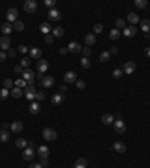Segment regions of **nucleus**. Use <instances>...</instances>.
Returning <instances> with one entry per match:
<instances>
[{
    "label": "nucleus",
    "instance_id": "f257e3e1",
    "mask_svg": "<svg viewBox=\"0 0 150 168\" xmlns=\"http://www.w3.org/2000/svg\"><path fill=\"white\" fill-rule=\"evenodd\" d=\"M35 155H36V152H35V147H33V143L30 141L29 143V146L24 149V153H23V158L26 159V161H32L33 158H35Z\"/></svg>",
    "mask_w": 150,
    "mask_h": 168
},
{
    "label": "nucleus",
    "instance_id": "f03ea898",
    "mask_svg": "<svg viewBox=\"0 0 150 168\" xmlns=\"http://www.w3.org/2000/svg\"><path fill=\"white\" fill-rule=\"evenodd\" d=\"M42 137H44L45 141H54L57 138V132L54 129H51V128H45L42 131Z\"/></svg>",
    "mask_w": 150,
    "mask_h": 168
},
{
    "label": "nucleus",
    "instance_id": "7ed1b4c3",
    "mask_svg": "<svg viewBox=\"0 0 150 168\" xmlns=\"http://www.w3.org/2000/svg\"><path fill=\"white\" fill-rule=\"evenodd\" d=\"M36 87L33 86V84H27V87H26V90H24V96L29 99V101H33L35 98H36Z\"/></svg>",
    "mask_w": 150,
    "mask_h": 168
},
{
    "label": "nucleus",
    "instance_id": "20e7f679",
    "mask_svg": "<svg viewBox=\"0 0 150 168\" xmlns=\"http://www.w3.org/2000/svg\"><path fill=\"white\" fill-rule=\"evenodd\" d=\"M24 11L27 12V14H33V12H36L38 11V3L35 0H27L26 3H24Z\"/></svg>",
    "mask_w": 150,
    "mask_h": 168
},
{
    "label": "nucleus",
    "instance_id": "39448f33",
    "mask_svg": "<svg viewBox=\"0 0 150 168\" xmlns=\"http://www.w3.org/2000/svg\"><path fill=\"white\" fill-rule=\"evenodd\" d=\"M48 20H51V21H60L62 20V12L59 9H56V8L50 9L48 11Z\"/></svg>",
    "mask_w": 150,
    "mask_h": 168
},
{
    "label": "nucleus",
    "instance_id": "423d86ee",
    "mask_svg": "<svg viewBox=\"0 0 150 168\" xmlns=\"http://www.w3.org/2000/svg\"><path fill=\"white\" fill-rule=\"evenodd\" d=\"M35 78H36V75H35L33 71H30V69H24L23 71V80H26L27 84H33Z\"/></svg>",
    "mask_w": 150,
    "mask_h": 168
},
{
    "label": "nucleus",
    "instance_id": "0eeeda50",
    "mask_svg": "<svg viewBox=\"0 0 150 168\" xmlns=\"http://www.w3.org/2000/svg\"><path fill=\"white\" fill-rule=\"evenodd\" d=\"M114 131L117 132V134H125L126 132V125H125V122L122 120V119H119V120H114Z\"/></svg>",
    "mask_w": 150,
    "mask_h": 168
},
{
    "label": "nucleus",
    "instance_id": "6e6552de",
    "mask_svg": "<svg viewBox=\"0 0 150 168\" xmlns=\"http://www.w3.org/2000/svg\"><path fill=\"white\" fill-rule=\"evenodd\" d=\"M17 18H18V11H17L15 8L8 9V12H6V20H8V23H15Z\"/></svg>",
    "mask_w": 150,
    "mask_h": 168
},
{
    "label": "nucleus",
    "instance_id": "1a4fd4ad",
    "mask_svg": "<svg viewBox=\"0 0 150 168\" xmlns=\"http://www.w3.org/2000/svg\"><path fill=\"white\" fill-rule=\"evenodd\" d=\"M135 68H137L135 62L128 60V62L123 65V72H125V74H128V75H131V74H134V72H135Z\"/></svg>",
    "mask_w": 150,
    "mask_h": 168
},
{
    "label": "nucleus",
    "instance_id": "9d476101",
    "mask_svg": "<svg viewBox=\"0 0 150 168\" xmlns=\"http://www.w3.org/2000/svg\"><path fill=\"white\" fill-rule=\"evenodd\" d=\"M48 68H50L48 60H45V59H39V60H38V72L44 74V72L48 71Z\"/></svg>",
    "mask_w": 150,
    "mask_h": 168
},
{
    "label": "nucleus",
    "instance_id": "9b49d317",
    "mask_svg": "<svg viewBox=\"0 0 150 168\" xmlns=\"http://www.w3.org/2000/svg\"><path fill=\"white\" fill-rule=\"evenodd\" d=\"M123 35H125L126 38H134V36H137V27H135V26H126V27L123 29Z\"/></svg>",
    "mask_w": 150,
    "mask_h": 168
},
{
    "label": "nucleus",
    "instance_id": "f8f14e48",
    "mask_svg": "<svg viewBox=\"0 0 150 168\" xmlns=\"http://www.w3.org/2000/svg\"><path fill=\"white\" fill-rule=\"evenodd\" d=\"M63 81L66 84H72L77 81V74H75L74 71H68L65 75H63Z\"/></svg>",
    "mask_w": 150,
    "mask_h": 168
},
{
    "label": "nucleus",
    "instance_id": "ddd939ff",
    "mask_svg": "<svg viewBox=\"0 0 150 168\" xmlns=\"http://www.w3.org/2000/svg\"><path fill=\"white\" fill-rule=\"evenodd\" d=\"M68 51L69 53H72V54H78V53H81L83 51V48H81V45L78 44V42H71L69 45H68Z\"/></svg>",
    "mask_w": 150,
    "mask_h": 168
},
{
    "label": "nucleus",
    "instance_id": "4468645a",
    "mask_svg": "<svg viewBox=\"0 0 150 168\" xmlns=\"http://www.w3.org/2000/svg\"><path fill=\"white\" fill-rule=\"evenodd\" d=\"M0 48H2V51H6V50L11 48V39H9V36H2L0 38Z\"/></svg>",
    "mask_w": 150,
    "mask_h": 168
},
{
    "label": "nucleus",
    "instance_id": "2eb2a0df",
    "mask_svg": "<svg viewBox=\"0 0 150 168\" xmlns=\"http://www.w3.org/2000/svg\"><path fill=\"white\" fill-rule=\"evenodd\" d=\"M29 53H30V59H33V60H39L41 56H42L41 48H36V47H32V48L29 50Z\"/></svg>",
    "mask_w": 150,
    "mask_h": 168
},
{
    "label": "nucleus",
    "instance_id": "dca6fc26",
    "mask_svg": "<svg viewBox=\"0 0 150 168\" xmlns=\"http://www.w3.org/2000/svg\"><path fill=\"white\" fill-rule=\"evenodd\" d=\"M2 33L5 35V36H8V35H11L12 33V30H14V24H11V23H5V24H2Z\"/></svg>",
    "mask_w": 150,
    "mask_h": 168
},
{
    "label": "nucleus",
    "instance_id": "f3484780",
    "mask_svg": "<svg viewBox=\"0 0 150 168\" xmlns=\"http://www.w3.org/2000/svg\"><path fill=\"white\" fill-rule=\"evenodd\" d=\"M63 101H65V96L62 93H56V95L51 96V104L53 105H60Z\"/></svg>",
    "mask_w": 150,
    "mask_h": 168
},
{
    "label": "nucleus",
    "instance_id": "a211bd4d",
    "mask_svg": "<svg viewBox=\"0 0 150 168\" xmlns=\"http://www.w3.org/2000/svg\"><path fill=\"white\" fill-rule=\"evenodd\" d=\"M112 147H114V150H116L117 153H125V152H126V144H125L123 141H116V143L112 144Z\"/></svg>",
    "mask_w": 150,
    "mask_h": 168
},
{
    "label": "nucleus",
    "instance_id": "6ab92c4d",
    "mask_svg": "<svg viewBox=\"0 0 150 168\" xmlns=\"http://www.w3.org/2000/svg\"><path fill=\"white\" fill-rule=\"evenodd\" d=\"M84 41H86V45H87V47L95 45V44H96V35H95V33H87V35L84 36Z\"/></svg>",
    "mask_w": 150,
    "mask_h": 168
},
{
    "label": "nucleus",
    "instance_id": "aec40b11",
    "mask_svg": "<svg viewBox=\"0 0 150 168\" xmlns=\"http://www.w3.org/2000/svg\"><path fill=\"white\" fill-rule=\"evenodd\" d=\"M38 155H39V158H48V156H50V149H48V146H39Z\"/></svg>",
    "mask_w": 150,
    "mask_h": 168
},
{
    "label": "nucleus",
    "instance_id": "412c9836",
    "mask_svg": "<svg viewBox=\"0 0 150 168\" xmlns=\"http://www.w3.org/2000/svg\"><path fill=\"white\" fill-rule=\"evenodd\" d=\"M101 120H102L104 125H112V123H114V116L110 114V113H105V114H102Z\"/></svg>",
    "mask_w": 150,
    "mask_h": 168
},
{
    "label": "nucleus",
    "instance_id": "4be33fe9",
    "mask_svg": "<svg viewBox=\"0 0 150 168\" xmlns=\"http://www.w3.org/2000/svg\"><path fill=\"white\" fill-rule=\"evenodd\" d=\"M128 21L131 23V26H135V24L140 23V18H138V15H137L135 12H131V14L128 15Z\"/></svg>",
    "mask_w": 150,
    "mask_h": 168
},
{
    "label": "nucleus",
    "instance_id": "5701e85b",
    "mask_svg": "<svg viewBox=\"0 0 150 168\" xmlns=\"http://www.w3.org/2000/svg\"><path fill=\"white\" fill-rule=\"evenodd\" d=\"M74 168H87V159L86 158H78L75 161Z\"/></svg>",
    "mask_w": 150,
    "mask_h": 168
},
{
    "label": "nucleus",
    "instance_id": "b1692460",
    "mask_svg": "<svg viewBox=\"0 0 150 168\" xmlns=\"http://www.w3.org/2000/svg\"><path fill=\"white\" fill-rule=\"evenodd\" d=\"M53 84H54V78H53V77L47 75V77H44V78H42V86H44V87L50 89V87H51Z\"/></svg>",
    "mask_w": 150,
    "mask_h": 168
},
{
    "label": "nucleus",
    "instance_id": "393cba45",
    "mask_svg": "<svg viewBox=\"0 0 150 168\" xmlns=\"http://www.w3.org/2000/svg\"><path fill=\"white\" fill-rule=\"evenodd\" d=\"M29 111H30V114H33V116L39 114V111H41L39 104H38V102H32V104H30V107H29Z\"/></svg>",
    "mask_w": 150,
    "mask_h": 168
},
{
    "label": "nucleus",
    "instance_id": "a878e982",
    "mask_svg": "<svg viewBox=\"0 0 150 168\" xmlns=\"http://www.w3.org/2000/svg\"><path fill=\"white\" fill-rule=\"evenodd\" d=\"M63 35H65L63 27L57 26V27H54V29H53V36H54V38H63Z\"/></svg>",
    "mask_w": 150,
    "mask_h": 168
},
{
    "label": "nucleus",
    "instance_id": "bb28decb",
    "mask_svg": "<svg viewBox=\"0 0 150 168\" xmlns=\"http://www.w3.org/2000/svg\"><path fill=\"white\" fill-rule=\"evenodd\" d=\"M23 128H24V125H23L21 122H14V123H11V131H12V132H21Z\"/></svg>",
    "mask_w": 150,
    "mask_h": 168
},
{
    "label": "nucleus",
    "instance_id": "cd10ccee",
    "mask_svg": "<svg viewBox=\"0 0 150 168\" xmlns=\"http://www.w3.org/2000/svg\"><path fill=\"white\" fill-rule=\"evenodd\" d=\"M141 30H143L146 35H149L150 33V20H143V21H141Z\"/></svg>",
    "mask_w": 150,
    "mask_h": 168
},
{
    "label": "nucleus",
    "instance_id": "c85d7f7f",
    "mask_svg": "<svg viewBox=\"0 0 150 168\" xmlns=\"http://www.w3.org/2000/svg\"><path fill=\"white\" fill-rule=\"evenodd\" d=\"M111 59V54L108 53V51H102L101 54H99V60L102 62V63H105V62H108Z\"/></svg>",
    "mask_w": 150,
    "mask_h": 168
},
{
    "label": "nucleus",
    "instance_id": "c756f323",
    "mask_svg": "<svg viewBox=\"0 0 150 168\" xmlns=\"http://www.w3.org/2000/svg\"><path fill=\"white\" fill-rule=\"evenodd\" d=\"M11 95H12V96H14L15 99H18V98H21V96H23V90H21L20 87H17V86H15V87L12 89Z\"/></svg>",
    "mask_w": 150,
    "mask_h": 168
},
{
    "label": "nucleus",
    "instance_id": "7c9ffc66",
    "mask_svg": "<svg viewBox=\"0 0 150 168\" xmlns=\"http://www.w3.org/2000/svg\"><path fill=\"white\" fill-rule=\"evenodd\" d=\"M27 144H29V143H27L24 138H18V140L15 141V146H17L18 149H26V147H27Z\"/></svg>",
    "mask_w": 150,
    "mask_h": 168
},
{
    "label": "nucleus",
    "instance_id": "2f4dec72",
    "mask_svg": "<svg viewBox=\"0 0 150 168\" xmlns=\"http://www.w3.org/2000/svg\"><path fill=\"white\" fill-rule=\"evenodd\" d=\"M120 30H117V29H111L110 30V39H112V41H116V39H119L120 38Z\"/></svg>",
    "mask_w": 150,
    "mask_h": 168
},
{
    "label": "nucleus",
    "instance_id": "473e14b6",
    "mask_svg": "<svg viewBox=\"0 0 150 168\" xmlns=\"http://www.w3.org/2000/svg\"><path fill=\"white\" fill-rule=\"evenodd\" d=\"M80 65H81L83 69H89V68H90V60H89V57H83V59L80 60Z\"/></svg>",
    "mask_w": 150,
    "mask_h": 168
},
{
    "label": "nucleus",
    "instance_id": "72a5a7b5",
    "mask_svg": "<svg viewBox=\"0 0 150 168\" xmlns=\"http://www.w3.org/2000/svg\"><path fill=\"white\" fill-rule=\"evenodd\" d=\"M9 137H11V135H9L8 131H0V141H2V143H8V141H9Z\"/></svg>",
    "mask_w": 150,
    "mask_h": 168
},
{
    "label": "nucleus",
    "instance_id": "f704fd0d",
    "mask_svg": "<svg viewBox=\"0 0 150 168\" xmlns=\"http://www.w3.org/2000/svg\"><path fill=\"white\" fill-rule=\"evenodd\" d=\"M30 63H32V59H30V57H23L21 62H20V65H21L23 68H27V69H29Z\"/></svg>",
    "mask_w": 150,
    "mask_h": 168
},
{
    "label": "nucleus",
    "instance_id": "c9c22d12",
    "mask_svg": "<svg viewBox=\"0 0 150 168\" xmlns=\"http://www.w3.org/2000/svg\"><path fill=\"white\" fill-rule=\"evenodd\" d=\"M114 24H116V29H117V30H120V29H125V27H126V26H125V20H123V18H117Z\"/></svg>",
    "mask_w": 150,
    "mask_h": 168
},
{
    "label": "nucleus",
    "instance_id": "e433bc0d",
    "mask_svg": "<svg viewBox=\"0 0 150 168\" xmlns=\"http://www.w3.org/2000/svg\"><path fill=\"white\" fill-rule=\"evenodd\" d=\"M14 29H15L17 32H23V30H24V23L17 20V21L14 23Z\"/></svg>",
    "mask_w": 150,
    "mask_h": 168
},
{
    "label": "nucleus",
    "instance_id": "4c0bfd02",
    "mask_svg": "<svg viewBox=\"0 0 150 168\" xmlns=\"http://www.w3.org/2000/svg\"><path fill=\"white\" fill-rule=\"evenodd\" d=\"M14 81L11 80V78H6L5 81H3V89H6V90H9V89H12L14 87Z\"/></svg>",
    "mask_w": 150,
    "mask_h": 168
},
{
    "label": "nucleus",
    "instance_id": "58836bf2",
    "mask_svg": "<svg viewBox=\"0 0 150 168\" xmlns=\"http://www.w3.org/2000/svg\"><path fill=\"white\" fill-rule=\"evenodd\" d=\"M135 6L138 9H144L147 8V0H135Z\"/></svg>",
    "mask_w": 150,
    "mask_h": 168
},
{
    "label": "nucleus",
    "instance_id": "ea45409f",
    "mask_svg": "<svg viewBox=\"0 0 150 168\" xmlns=\"http://www.w3.org/2000/svg\"><path fill=\"white\" fill-rule=\"evenodd\" d=\"M51 30V26L48 24V23H42L41 24V32L42 33H45V35H48V32Z\"/></svg>",
    "mask_w": 150,
    "mask_h": 168
},
{
    "label": "nucleus",
    "instance_id": "a19ab883",
    "mask_svg": "<svg viewBox=\"0 0 150 168\" xmlns=\"http://www.w3.org/2000/svg\"><path fill=\"white\" fill-rule=\"evenodd\" d=\"M122 75H123V69H122V68H116V69L112 71V77H114V78H120Z\"/></svg>",
    "mask_w": 150,
    "mask_h": 168
},
{
    "label": "nucleus",
    "instance_id": "79ce46f5",
    "mask_svg": "<svg viewBox=\"0 0 150 168\" xmlns=\"http://www.w3.org/2000/svg\"><path fill=\"white\" fill-rule=\"evenodd\" d=\"M102 30H104V26L99 23V24H95V27H93V33L96 35V33H102Z\"/></svg>",
    "mask_w": 150,
    "mask_h": 168
},
{
    "label": "nucleus",
    "instance_id": "37998d69",
    "mask_svg": "<svg viewBox=\"0 0 150 168\" xmlns=\"http://www.w3.org/2000/svg\"><path fill=\"white\" fill-rule=\"evenodd\" d=\"M75 86H77V89L83 90V89H86V81H83V80H77V81H75Z\"/></svg>",
    "mask_w": 150,
    "mask_h": 168
},
{
    "label": "nucleus",
    "instance_id": "c03bdc74",
    "mask_svg": "<svg viewBox=\"0 0 150 168\" xmlns=\"http://www.w3.org/2000/svg\"><path fill=\"white\" fill-rule=\"evenodd\" d=\"M8 95H9V92H8L6 89H0V101L6 99V98H8Z\"/></svg>",
    "mask_w": 150,
    "mask_h": 168
},
{
    "label": "nucleus",
    "instance_id": "a18cd8bd",
    "mask_svg": "<svg viewBox=\"0 0 150 168\" xmlns=\"http://www.w3.org/2000/svg\"><path fill=\"white\" fill-rule=\"evenodd\" d=\"M15 84H17V87H20V89H21V87H27V81L23 80V78H21V80H17Z\"/></svg>",
    "mask_w": 150,
    "mask_h": 168
},
{
    "label": "nucleus",
    "instance_id": "49530a36",
    "mask_svg": "<svg viewBox=\"0 0 150 168\" xmlns=\"http://www.w3.org/2000/svg\"><path fill=\"white\" fill-rule=\"evenodd\" d=\"M83 54H84V57H89V56L92 54V48H89V47L83 48Z\"/></svg>",
    "mask_w": 150,
    "mask_h": 168
},
{
    "label": "nucleus",
    "instance_id": "de8ad7c7",
    "mask_svg": "<svg viewBox=\"0 0 150 168\" xmlns=\"http://www.w3.org/2000/svg\"><path fill=\"white\" fill-rule=\"evenodd\" d=\"M14 72L15 74H23V66L21 65H15L14 66Z\"/></svg>",
    "mask_w": 150,
    "mask_h": 168
},
{
    "label": "nucleus",
    "instance_id": "09e8293b",
    "mask_svg": "<svg viewBox=\"0 0 150 168\" xmlns=\"http://www.w3.org/2000/svg\"><path fill=\"white\" fill-rule=\"evenodd\" d=\"M35 99H38V101H44V99H45V93H44V92H38Z\"/></svg>",
    "mask_w": 150,
    "mask_h": 168
},
{
    "label": "nucleus",
    "instance_id": "8fccbe9b",
    "mask_svg": "<svg viewBox=\"0 0 150 168\" xmlns=\"http://www.w3.org/2000/svg\"><path fill=\"white\" fill-rule=\"evenodd\" d=\"M45 5H47L48 8H51V9H53V8L56 6V0H45Z\"/></svg>",
    "mask_w": 150,
    "mask_h": 168
},
{
    "label": "nucleus",
    "instance_id": "3c124183",
    "mask_svg": "<svg viewBox=\"0 0 150 168\" xmlns=\"http://www.w3.org/2000/svg\"><path fill=\"white\" fill-rule=\"evenodd\" d=\"M44 41H45V44H53V42H54V36H51V35H47Z\"/></svg>",
    "mask_w": 150,
    "mask_h": 168
},
{
    "label": "nucleus",
    "instance_id": "603ef678",
    "mask_svg": "<svg viewBox=\"0 0 150 168\" xmlns=\"http://www.w3.org/2000/svg\"><path fill=\"white\" fill-rule=\"evenodd\" d=\"M39 164H41L42 167H48V165H50V162H48V158H42Z\"/></svg>",
    "mask_w": 150,
    "mask_h": 168
},
{
    "label": "nucleus",
    "instance_id": "864d4df0",
    "mask_svg": "<svg viewBox=\"0 0 150 168\" xmlns=\"http://www.w3.org/2000/svg\"><path fill=\"white\" fill-rule=\"evenodd\" d=\"M27 50H29V48H27L26 45H20V47H18V51H20V53H23V54H26V53H27Z\"/></svg>",
    "mask_w": 150,
    "mask_h": 168
},
{
    "label": "nucleus",
    "instance_id": "5fc2aeb1",
    "mask_svg": "<svg viewBox=\"0 0 150 168\" xmlns=\"http://www.w3.org/2000/svg\"><path fill=\"white\" fill-rule=\"evenodd\" d=\"M6 57H8V54H6L5 51H0V63H2V62H5V60H6Z\"/></svg>",
    "mask_w": 150,
    "mask_h": 168
},
{
    "label": "nucleus",
    "instance_id": "6e6d98bb",
    "mask_svg": "<svg viewBox=\"0 0 150 168\" xmlns=\"http://www.w3.org/2000/svg\"><path fill=\"white\" fill-rule=\"evenodd\" d=\"M15 54H17V51H15V50H12V48H9V50H8V56H9V57H15Z\"/></svg>",
    "mask_w": 150,
    "mask_h": 168
},
{
    "label": "nucleus",
    "instance_id": "4d7b16f0",
    "mask_svg": "<svg viewBox=\"0 0 150 168\" xmlns=\"http://www.w3.org/2000/svg\"><path fill=\"white\" fill-rule=\"evenodd\" d=\"M108 53H110V54H117V53H119V48H117V47H111V50H110Z\"/></svg>",
    "mask_w": 150,
    "mask_h": 168
},
{
    "label": "nucleus",
    "instance_id": "13d9d810",
    "mask_svg": "<svg viewBox=\"0 0 150 168\" xmlns=\"http://www.w3.org/2000/svg\"><path fill=\"white\" fill-rule=\"evenodd\" d=\"M59 53H60L62 56H65V54H66V53H69V51H68V48H60V51H59Z\"/></svg>",
    "mask_w": 150,
    "mask_h": 168
},
{
    "label": "nucleus",
    "instance_id": "bf43d9fd",
    "mask_svg": "<svg viewBox=\"0 0 150 168\" xmlns=\"http://www.w3.org/2000/svg\"><path fill=\"white\" fill-rule=\"evenodd\" d=\"M144 56H147V57H150V47H147V48H144Z\"/></svg>",
    "mask_w": 150,
    "mask_h": 168
},
{
    "label": "nucleus",
    "instance_id": "052dcab7",
    "mask_svg": "<svg viewBox=\"0 0 150 168\" xmlns=\"http://www.w3.org/2000/svg\"><path fill=\"white\" fill-rule=\"evenodd\" d=\"M29 168H44V167H42V165H41V164L38 162V164H32V165H30Z\"/></svg>",
    "mask_w": 150,
    "mask_h": 168
},
{
    "label": "nucleus",
    "instance_id": "680f3d73",
    "mask_svg": "<svg viewBox=\"0 0 150 168\" xmlns=\"http://www.w3.org/2000/svg\"><path fill=\"white\" fill-rule=\"evenodd\" d=\"M66 89H68V86H66V84H62V86H60V92H62V93H63V92H66Z\"/></svg>",
    "mask_w": 150,
    "mask_h": 168
},
{
    "label": "nucleus",
    "instance_id": "e2e57ef3",
    "mask_svg": "<svg viewBox=\"0 0 150 168\" xmlns=\"http://www.w3.org/2000/svg\"><path fill=\"white\" fill-rule=\"evenodd\" d=\"M36 77H38V78H39V80H41V81H42V78H44V74H41V72H38V74H36Z\"/></svg>",
    "mask_w": 150,
    "mask_h": 168
},
{
    "label": "nucleus",
    "instance_id": "0e129e2a",
    "mask_svg": "<svg viewBox=\"0 0 150 168\" xmlns=\"http://www.w3.org/2000/svg\"><path fill=\"white\" fill-rule=\"evenodd\" d=\"M8 128H11V125H9V123H3V131H6Z\"/></svg>",
    "mask_w": 150,
    "mask_h": 168
}]
</instances>
